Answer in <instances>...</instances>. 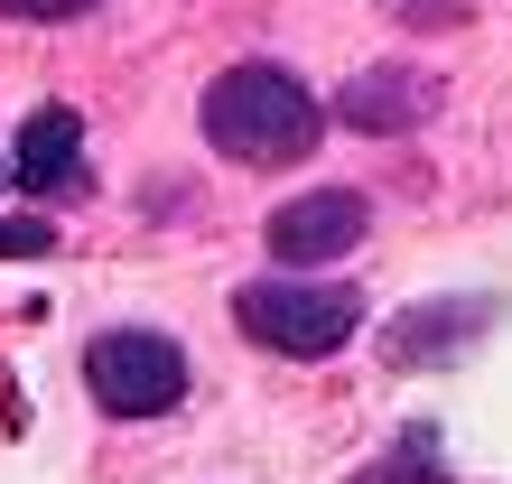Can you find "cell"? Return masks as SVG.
<instances>
[{
    "mask_svg": "<svg viewBox=\"0 0 512 484\" xmlns=\"http://www.w3.org/2000/svg\"><path fill=\"white\" fill-rule=\"evenodd\" d=\"M233 326L261 345V354H336L354 326H364V298L336 289V280H298V270H270V280L233 289Z\"/></svg>",
    "mask_w": 512,
    "mask_h": 484,
    "instance_id": "obj_2",
    "label": "cell"
},
{
    "mask_svg": "<svg viewBox=\"0 0 512 484\" xmlns=\"http://www.w3.org/2000/svg\"><path fill=\"white\" fill-rule=\"evenodd\" d=\"M205 140L233 168H280L317 149V94L289 66H233L205 84Z\"/></svg>",
    "mask_w": 512,
    "mask_h": 484,
    "instance_id": "obj_1",
    "label": "cell"
},
{
    "mask_svg": "<svg viewBox=\"0 0 512 484\" xmlns=\"http://www.w3.org/2000/svg\"><path fill=\"white\" fill-rule=\"evenodd\" d=\"M84 391L112 410V419H168L187 401V354L149 326H112V336L84 345Z\"/></svg>",
    "mask_w": 512,
    "mask_h": 484,
    "instance_id": "obj_3",
    "label": "cell"
},
{
    "mask_svg": "<svg viewBox=\"0 0 512 484\" xmlns=\"http://www.w3.org/2000/svg\"><path fill=\"white\" fill-rule=\"evenodd\" d=\"M364 484H447V475H438V457H429V447H419V438H410V447H401V457H391V466H373Z\"/></svg>",
    "mask_w": 512,
    "mask_h": 484,
    "instance_id": "obj_8",
    "label": "cell"
},
{
    "mask_svg": "<svg viewBox=\"0 0 512 484\" xmlns=\"http://www.w3.org/2000/svg\"><path fill=\"white\" fill-rule=\"evenodd\" d=\"M429 103H438V84L419 75V66H373V75H354L345 94H336L345 131H373V140L419 131V121H429Z\"/></svg>",
    "mask_w": 512,
    "mask_h": 484,
    "instance_id": "obj_5",
    "label": "cell"
},
{
    "mask_svg": "<svg viewBox=\"0 0 512 484\" xmlns=\"http://www.w3.org/2000/svg\"><path fill=\"white\" fill-rule=\"evenodd\" d=\"M0 177H10V159H0Z\"/></svg>",
    "mask_w": 512,
    "mask_h": 484,
    "instance_id": "obj_12",
    "label": "cell"
},
{
    "mask_svg": "<svg viewBox=\"0 0 512 484\" xmlns=\"http://www.w3.org/2000/svg\"><path fill=\"white\" fill-rule=\"evenodd\" d=\"M373 10L410 19V28H466V0H373Z\"/></svg>",
    "mask_w": 512,
    "mask_h": 484,
    "instance_id": "obj_9",
    "label": "cell"
},
{
    "mask_svg": "<svg viewBox=\"0 0 512 484\" xmlns=\"http://www.w3.org/2000/svg\"><path fill=\"white\" fill-rule=\"evenodd\" d=\"M475 326H485V298H457V317H410L401 336H391V363H419V354H447V345H466Z\"/></svg>",
    "mask_w": 512,
    "mask_h": 484,
    "instance_id": "obj_7",
    "label": "cell"
},
{
    "mask_svg": "<svg viewBox=\"0 0 512 484\" xmlns=\"http://www.w3.org/2000/svg\"><path fill=\"white\" fill-rule=\"evenodd\" d=\"M103 0H0V19H84Z\"/></svg>",
    "mask_w": 512,
    "mask_h": 484,
    "instance_id": "obj_11",
    "label": "cell"
},
{
    "mask_svg": "<svg viewBox=\"0 0 512 484\" xmlns=\"http://www.w3.org/2000/svg\"><path fill=\"white\" fill-rule=\"evenodd\" d=\"M47 242H56L47 224H28V215H19V224H0V261H38Z\"/></svg>",
    "mask_w": 512,
    "mask_h": 484,
    "instance_id": "obj_10",
    "label": "cell"
},
{
    "mask_svg": "<svg viewBox=\"0 0 512 484\" xmlns=\"http://www.w3.org/2000/svg\"><path fill=\"white\" fill-rule=\"evenodd\" d=\"M364 224H373V205L354 187H308V196H289L261 233H270V261L280 270H326V261H345L354 242H364Z\"/></svg>",
    "mask_w": 512,
    "mask_h": 484,
    "instance_id": "obj_4",
    "label": "cell"
},
{
    "mask_svg": "<svg viewBox=\"0 0 512 484\" xmlns=\"http://www.w3.org/2000/svg\"><path fill=\"white\" fill-rule=\"evenodd\" d=\"M10 177L28 196H75L84 187V121L66 103H47V112H28V131L10 149Z\"/></svg>",
    "mask_w": 512,
    "mask_h": 484,
    "instance_id": "obj_6",
    "label": "cell"
}]
</instances>
